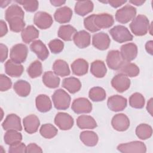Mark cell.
I'll return each instance as SVG.
<instances>
[{"instance_id":"cell-1","label":"cell","mask_w":153,"mask_h":153,"mask_svg":"<svg viewBox=\"0 0 153 153\" xmlns=\"http://www.w3.org/2000/svg\"><path fill=\"white\" fill-rule=\"evenodd\" d=\"M25 13L17 4L11 5L5 12V19L8 23L10 29L14 32H19L25 29Z\"/></svg>"},{"instance_id":"cell-2","label":"cell","mask_w":153,"mask_h":153,"mask_svg":"<svg viewBox=\"0 0 153 153\" xmlns=\"http://www.w3.org/2000/svg\"><path fill=\"white\" fill-rule=\"evenodd\" d=\"M149 21L147 17L142 14H139L132 20L129 26L134 35L143 36L149 31Z\"/></svg>"},{"instance_id":"cell-3","label":"cell","mask_w":153,"mask_h":153,"mask_svg":"<svg viewBox=\"0 0 153 153\" xmlns=\"http://www.w3.org/2000/svg\"><path fill=\"white\" fill-rule=\"evenodd\" d=\"M52 100L54 107L58 110L67 109L71 103V97L64 90H56L52 95Z\"/></svg>"},{"instance_id":"cell-4","label":"cell","mask_w":153,"mask_h":153,"mask_svg":"<svg viewBox=\"0 0 153 153\" xmlns=\"http://www.w3.org/2000/svg\"><path fill=\"white\" fill-rule=\"evenodd\" d=\"M113 39L119 43L131 41L133 38L129 30L123 25H117L109 31Z\"/></svg>"},{"instance_id":"cell-5","label":"cell","mask_w":153,"mask_h":153,"mask_svg":"<svg viewBox=\"0 0 153 153\" xmlns=\"http://www.w3.org/2000/svg\"><path fill=\"white\" fill-rule=\"evenodd\" d=\"M136 14V8L130 5H126L116 11L115 19L120 23L126 24L132 20Z\"/></svg>"},{"instance_id":"cell-6","label":"cell","mask_w":153,"mask_h":153,"mask_svg":"<svg viewBox=\"0 0 153 153\" xmlns=\"http://www.w3.org/2000/svg\"><path fill=\"white\" fill-rule=\"evenodd\" d=\"M117 149L123 153H145L146 152V145L140 141H132L120 144L117 146Z\"/></svg>"},{"instance_id":"cell-7","label":"cell","mask_w":153,"mask_h":153,"mask_svg":"<svg viewBox=\"0 0 153 153\" xmlns=\"http://www.w3.org/2000/svg\"><path fill=\"white\" fill-rule=\"evenodd\" d=\"M27 47L23 44H17L12 47L10 56L11 60L17 63H23L27 56Z\"/></svg>"},{"instance_id":"cell-8","label":"cell","mask_w":153,"mask_h":153,"mask_svg":"<svg viewBox=\"0 0 153 153\" xmlns=\"http://www.w3.org/2000/svg\"><path fill=\"white\" fill-rule=\"evenodd\" d=\"M106 63L112 70H119L126 62L118 50H111L106 56Z\"/></svg>"},{"instance_id":"cell-9","label":"cell","mask_w":153,"mask_h":153,"mask_svg":"<svg viewBox=\"0 0 153 153\" xmlns=\"http://www.w3.org/2000/svg\"><path fill=\"white\" fill-rule=\"evenodd\" d=\"M112 87L119 93H123L128 90L130 86V80L123 74L115 75L111 80Z\"/></svg>"},{"instance_id":"cell-10","label":"cell","mask_w":153,"mask_h":153,"mask_svg":"<svg viewBox=\"0 0 153 153\" xmlns=\"http://www.w3.org/2000/svg\"><path fill=\"white\" fill-rule=\"evenodd\" d=\"M93 23L95 27L99 30L101 29L111 27L114 23V20L112 15L108 13H101L94 14Z\"/></svg>"},{"instance_id":"cell-11","label":"cell","mask_w":153,"mask_h":153,"mask_svg":"<svg viewBox=\"0 0 153 153\" xmlns=\"http://www.w3.org/2000/svg\"><path fill=\"white\" fill-rule=\"evenodd\" d=\"M71 108L76 114H87L92 111V104L87 98L79 97L73 101Z\"/></svg>"},{"instance_id":"cell-12","label":"cell","mask_w":153,"mask_h":153,"mask_svg":"<svg viewBox=\"0 0 153 153\" xmlns=\"http://www.w3.org/2000/svg\"><path fill=\"white\" fill-rule=\"evenodd\" d=\"M33 23L38 28L46 29L51 27L53 20L50 14L44 11H38L34 16Z\"/></svg>"},{"instance_id":"cell-13","label":"cell","mask_w":153,"mask_h":153,"mask_svg":"<svg viewBox=\"0 0 153 153\" xmlns=\"http://www.w3.org/2000/svg\"><path fill=\"white\" fill-rule=\"evenodd\" d=\"M74 123L73 118L65 112H59L54 118L55 124L62 130L71 129L74 125Z\"/></svg>"},{"instance_id":"cell-14","label":"cell","mask_w":153,"mask_h":153,"mask_svg":"<svg viewBox=\"0 0 153 153\" xmlns=\"http://www.w3.org/2000/svg\"><path fill=\"white\" fill-rule=\"evenodd\" d=\"M127 105L126 98L120 95H113L109 97L107 101L108 108L114 112H119L124 110Z\"/></svg>"},{"instance_id":"cell-15","label":"cell","mask_w":153,"mask_h":153,"mask_svg":"<svg viewBox=\"0 0 153 153\" xmlns=\"http://www.w3.org/2000/svg\"><path fill=\"white\" fill-rule=\"evenodd\" d=\"M110 43L111 39L109 35L103 32H100L93 35L92 44L98 50H105L108 49Z\"/></svg>"},{"instance_id":"cell-16","label":"cell","mask_w":153,"mask_h":153,"mask_svg":"<svg viewBox=\"0 0 153 153\" xmlns=\"http://www.w3.org/2000/svg\"><path fill=\"white\" fill-rule=\"evenodd\" d=\"M111 124L115 130L124 131L128 128L130 126V120L126 114H117L112 117Z\"/></svg>"},{"instance_id":"cell-17","label":"cell","mask_w":153,"mask_h":153,"mask_svg":"<svg viewBox=\"0 0 153 153\" xmlns=\"http://www.w3.org/2000/svg\"><path fill=\"white\" fill-rule=\"evenodd\" d=\"M2 127L7 131L10 130L21 131L22 130V127L21 125L20 118L14 114H8L2 123Z\"/></svg>"},{"instance_id":"cell-18","label":"cell","mask_w":153,"mask_h":153,"mask_svg":"<svg viewBox=\"0 0 153 153\" xmlns=\"http://www.w3.org/2000/svg\"><path fill=\"white\" fill-rule=\"evenodd\" d=\"M120 53L126 62L133 60L137 55V47L133 43H127L121 47Z\"/></svg>"},{"instance_id":"cell-19","label":"cell","mask_w":153,"mask_h":153,"mask_svg":"<svg viewBox=\"0 0 153 153\" xmlns=\"http://www.w3.org/2000/svg\"><path fill=\"white\" fill-rule=\"evenodd\" d=\"M23 123L25 131L29 134H33L38 131L40 121L36 115L30 114L23 118Z\"/></svg>"},{"instance_id":"cell-20","label":"cell","mask_w":153,"mask_h":153,"mask_svg":"<svg viewBox=\"0 0 153 153\" xmlns=\"http://www.w3.org/2000/svg\"><path fill=\"white\" fill-rule=\"evenodd\" d=\"M30 49L41 60H45L49 56L48 48L41 40L33 41L30 45Z\"/></svg>"},{"instance_id":"cell-21","label":"cell","mask_w":153,"mask_h":153,"mask_svg":"<svg viewBox=\"0 0 153 153\" xmlns=\"http://www.w3.org/2000/svg\"><path fill=\"white\" fill-rule=\"evenodd\" d=\"M73 41L78 48H84L90 45L91 36L88 32L82 30L76 32L73 37Z\"/></svg>"},{"instance_id":"cell-22","label":"cell","mask_w":153,"mask_h":153,"mask_svg":"<svg viewBox=\"0 0 153 153\" xmlns=\"http://www.w3.org/2000/svg\"><path fill=\"white\" fill-rule=\"evenodd\" d=\"M5 73L12 77H19L23 74L24 68L20 63H17L13 60H8L4 65Z\"/></svg>"},{"instance_id":"cell-23","label":"cell","mask_w":153,"mask_h":153,"mask_svg":"<svg viewBox=\"0 0 153 153\" xmlns=\"http://www.w3.org/2000/svg\"><path fill=\"white\" fill-rule=\"evenodd\" d=\"M72 16V10L67 6H64L56 10L54 18L59 23H66L70 22Z\"/></svg>"},{"instance_id":"cell-24","label":"cell","mask_w":153,"mask_h":153,"mask_svg":"<svg viewBox=\"0 0 153 153\" xmlns=\"http://www.w3.org/2000/svg\"><path fill=\"white\" fill-rule=\"evenodd\" d=\"M72 73L77 76H82L86 74L88 69V62L83 59H78L71 64Z\"/></svg>"},{"instance_id":"cell-25","label":"cell","mask_w":153,"mask_h":153,"mask_svg":"<svg viewBox=\"0 0 153 153\" xmlns=\"http://www.w3.org/2000/svg\"><path fill=\"white\" fill-rule=\"evenodd\" d=\"M62 85L72 94L78 92L81 88V83L79 79L73 76L65 78L62 81Z\"/></svg>"},{"instance_id":"cell-26","label":"cell","mask_w":153,"mask_h":153,"mask_svg":"<svg viewBox=\"0 0 153 153\" xmlns=\"http://www.w3.org/2000/svg\"><path fill=\"white\" fill-rule=\"evenodd\" d=\"M94 8V5L91 1H78L75 5V12L76 14L84 16L91 13Z\"/></svg>"},{"instance_id":"cell-27","label":"cell","mask_w":153,"mask_h":153,"mask_svg":"<svg viewBox=\"0 0 153 153\" xmlns=\"http://www.w3.org/2000/svg\"><path fill=\"white\" fill-rule=\"evenodd\" d=\"M90 72L96 78H100L105 76L107 69L105 63L100 60H96L91 63Z\"/></svg>"},{"instance_id":"cell-28","label":"cell","mask_w":153,"mask_h":153,"mask_svg":"<svg viewBox=\"0 0 153 153\" xmlns=\"http://www.w3.org/2000/svg\"><path fill=\"white\" fill-rule=\"evenodd\" d=\"M36 107L41 112H47L52 108V103L50 97L45 94H39L35 99Z\"/></svg>"},{"instance_id":"cell-29","label":"cell","mask_w":153,"mask_h":153,"mask_svg":"<svg viewBox=\"0 0 153 153\" xmlns=\"http://www.w3.org/2000/svg\"><path fill=\"white\" fill-rule=\"evenodd\" d=\"M21 36L25 43L29 44L38 38L39 30L33 25H29L22 31Z\"/></svg>"},{"instance_id":"cell-30","label":"cell","mask_w":153,"mask_h":153,"mask_svg":"<svg viewBox=\"0 0 153 153\" xmlns=\"http://www.w3.org/2000/svg\"><path fill=\"white\" fill-rule=\"evenodd\" d=\"M77 126L81 129H93L97 127L95 120L90 115H82L76 119Z\"/></svg>"},{"instance_id":"cell-31","label":"cell","mask_w":153,"mask_h":153,"mask_svg":"<svg viewBox=\"0 0 153 153\" xmlns=\"http://www.w3.org/2000/svg\"><path fill=\"white\" fill-rule=\"evenodd\" d=\"M42 82L44 85L50 88H55L59 87L60 79L54 72L47 71L42 76Z\"/></svg>"},{"instance_id":"cell-32","label":"cell","mask_w":153,"mask_h":153,"mask_svg":"<svg viewBox=\"0 0 153 153\" xmlns=\"http://www.w3.org/2000/svg\"><path fill=\"white\" fill-rule=\"evenodd\" d=\"M79 138L86 146H94L97 145L99 137L97 134L93 131H83L80 133Z\"/></svg>"},{"instance_id":"cell-33","label":"cell","mask_w":153,"mask_h":153,"mask_svg":"<svg viewBox=\"0 0 153 153\" xmlns=\"http://www.w3.org/2000/svg\"><path fill=\"white\" fill-rule=\"evenodd\" d=\"M53 70L57 76H66L70 74L68 64L66 61L62 59H57L54 62Z\"/></svg>"},{"instance_id":"cell-34","label":"cell","mask_w":153,"mask_h":153,"mask_svg":"<svg viewBox=\"0 0 153 153\" xmlns=\"http://www.w3.org/2000/svg\"><path fill=\"white\" fill-rule=\"evenodd\" d=\"M76 33V29L70 25L60 26L57 35L59 38L66 41H71L74 35Z\"/></svg>"},{"instance_id":"cell-35","label":"cell","mask_w":153,"mask_h":153,"mask_svg":"<svg viewBox=\"0 0 153 153\" xmlns=\"http://www.w3.org/2000/svg\"><path fill=\"white\" fill-rule=\"evenodd\" d=\"M13 88L15 92L20 97H26L30 92V85L25 80H18L14 84Z\"/></svg>"},{"instance_id":"cell-36","label":"cell","mask_w":153,"mask_h":153,"mask_svg":"<svg viewBox=\"0 0 153 153\" xmlns=\"http://www.w3.org/2000/svg\"><path fill=\"white\" fill-rule=\"evenodd\" d=\"M4 139L7 145H12L20 142L22 140V135L17 130H10L5 133Z\"/></svg>"},{"instance_id":"cell-37","label":"cell","mask_w":153,"mask_h":153,"mask_svg":"<svg viewBox=\"0 0 153 153\" xmlns=\"http://www.w3.org/2000/svg\"><path fill=\"white\" fill-rule=\"evenodd\" d=\"M135 132L139 139L146 140L151 137L152 128L151 126L147 124H140L137 126Z\"/></svg>"},{"instance_id":"cell-38","label":"cell","mask_w":153,"mask_h":153,"mask_svg":"<svg viewBox=\"0 0 153 153\" xmlns=\"http://www.w3.org/2000/svg\"><path fill=\"white\" fill-rule=\"evenodd\" d=\"M120 70L121 74L129 77H135L139 74V67L136 64L130 62H126Z\"/></svg>"},{"instance_id":"cell-39","label":"cell","mask_w":153,"mask_h":153,"mask_svg":"<svg viewBox=\"0 0 153 153\" xmlns=\"http://www.w3.org/2000/svg\"><path fill=\"white\" fill-rule=\"evenodd\" d=\"M106 91L100 87H94L91 88L88 93L89 98L94 102H101L106 98Z\"/></svg>"},{"instance_id":"cell-40","label":"cell","mask_w":153,"mask_h":153,"mask_svg":"<svg viewBox=\"0 0 153 153\" xmlns=\"http://www.w3.org/2000/svg\"><path fill=\"white\" fill-rule=\"evenodd\" d=\"M39 133L44 138L51 139L57 135L58 130L57 128L51 124H44L41 126Z\"/></svg>"},{"instance_id":"cell-41","label":"cell","mask_w":153,"mask_h":153,"mask_svg":"<svg viewBox=\"0 0 153 153\" xmlns=\"http://www.w3.org/2000/svg\"><path fill=\"white\" fill-rule=\"evenodd\" d=\"M27 72L31 78L39 76L42 73V63L39 60H35L27 68Z\"/></svg>"},{"instance_id":"cell-42","label":"cell","mask_w":153,"mask_h":153,"mask_svg":"<svg viewBox=\"0 0 153 153\" xmlns=\"http://www.w3.org/2000/svg\"><path fill=\"white\" fill-rule=\"evenodd\" d=\"M145 98L139 93H134L129 97V105L130 106L136 109H141L145 105Z\"/></svg>"},{"instance_id":"cell-43","label":"cell","mask_w":153,"mask_h":153,"mask_svg":"<svg viewBox=\"0 0 153 153\" xmlns=\"http://www.w3.org/2000/svg\"><path fill=\"white\" fill-rule=\"evenodd\" d=\"M16 2L23 6L24 9L27 12H34L37 10L39 6L38 1H16Z\"/></svg>"},{"instance_id":"cell-44","label":"cell","mask_w":153,"mask_h":153,"mask_svg":"<svg viewBox=\"0 0 153 153\" xmlns=\"http://www.w3.org/2000/svg\"><path fill=\"white\" fill-rule=\"evenodd\" d=\"M48 47L51 53L57 54L63 50L64 43L60 39H54L50 41L48 43Z\"/></svg>"},{"instance_id":"cell-45","label":"cell","mask_w":153,"mask_h":153,"mask_svg":"<svg viewBox=\"0 0 153 153\" xmlns=\"http://www.w3.org/2000/svg\"><path fill=\"white\" fill-rule=\"evenodd\" d=\"M12 85V82L10 78L4 74L0 75V90L5 91L9 90Z\"/></svg>"},{"instance_id":"cell-46","label":"cell","mask_w":153,"mask_h":153,"mask_svg":"<svg viewBox=\"0 0 153 153\" xmlns=\"http://www.w3.org/2000/svg\"><path fill=\"white\" fill-rule=\"evenodd\" d=\"M94 14H91L87 17L84 20V25L85 28L91 32H96L99 30L95 27L94 23H93V19H94Z\"/></svg>"},{"instance_id":"cell-47","label":"cell","mask_w":153,"mask_h":153,"mask_svg":"<svg viewBox=\"0 0 153 153\" xmlns=\"http://www.w3.org/2000/svg\"><path fill=\"white\" fill-rule=\"evenodd\" d=\"M8 152L9 153H23V152H26V146L21 142L14 144L12 145H10L9 149H8Z\"/></svg>"},{"instance_id":"cell-48","label":"cell","mask_w":153,"mask_h":153,"mask_svg":"<svg viewBox=\"0 0 153 153\" xmlns=\"http://www.w3.org/2000/svg\"><path fill=\"white\" fill-rule=\"evenodd\" d=\"M26 152L31 153V152H42V150L40 146L37 145L35 143H29L26 146Z\"/></svg>"},{"instance_id":"cell-49","label":"cell","mask_w":153,"mask_h":153,"mask_svg":"<svg viewBox=\"0 0 153 153\" xmlns=\"http://www.w3.org/2000/svg\"><path fill=\"white\" fill-rule=\"evenodd\" d=\"M0 52H1V62L3 63L8 56V47L4 44H0Z\"/></svg>"},{"instance_id":"cell-50","label":"cell","mask_w":153,"mask_h":153,"mask_svg":"<svg viewBox=\"0 0 153 153\" xmlns=\"http://www.w3.org/2000/svg\"><path fill=\"white\" fill-rule=\"evenodd\" d=\"M127 1H121V0H110L105 2H103L104 3L109 4L111 7L114 8H118L120 6H121L124 4H125Z\"/></svg>"},{"instance_id":"cell-51","label":"cell","mask_w":153,"mask_h":153,"mask_svg":"<svg viewBox=\"0 0 153 153\" xmlns=\"http://www.w3.org/2000/svg\"><path fill=\"white\" fill-rule=\"evenodd\" d=\"M0 27H1V32H0V36L2 37L3 36L5 35L8 32V28L5 22L1 20L0 22Z\"/></svg>"},{"instance_id":"cell-52","label":"cell","mask_w":153,"mask_h":153,"mask_svg":"<svg viewBox=\"0 0 153 153\" xmlns=\"http://www.w3.org/2000/svg\"><path fill=\"white\" fill-rule=\"evenodd\" d=\"M145 49L148 53L152 55L153 52V41L152 40L148 41L146 42L145 44Z\"/></svg>"},{"instance_id":"cell-53","label":"cell","mask_w":153,"mask_h":153,"mask_svg":"<svg viewBox=\"0 0 153 153\" xmlns=\"http://www.w3.org/2000/svg\"><path fill=\"white\" fill-rule=\"evenodd\" d=\"M152 98H151L148 103H147V106H146V109L147 111L150 114L151 116H152Z\"/></svg>"},{"instance_id":"cell-54","label":"cell","mask_w":153,"mask_h":153,"mask_svg":"<svg viewBox=\"0 0 153 153\" xmlns=\"http://www.w3.org/2000/svg\"><path fill=\"white\" fill-rule=\"evenodd\" d=\"M66 1H62V0H51L50 1V3L55 6V7H59V6H60L64 4H65Z\"/></svg>"},{"instance_id":"cell-55","label":"cell","mask_w":153,"mask_h":153,"mask_svg":"<svg viewBox=\"0 0 153 153\" xmlns=\"http://www.w3.org/2000/svg\"><path fill=\"white\" fill-rule=\"evenodd\" d=\"M129 2L132 4L136 5L137 6H140V5H142L145 2V1H143V0H132V1H129Z\"/></svg>"},{"instance_id":"cell-56","label":"cell","mask_w":153,"mask_h":153,"mask_svg":"<svg viewBox=\"0 0 153 153\" xmlns=\"http://www.w3.org/2000/svg\"><path fill=\"white\" fill-rule=\"evenodd\" d=\"M11 2V1H1V7L2 8L6 7L8 4Z\"/></svg>"}]
</instances>
